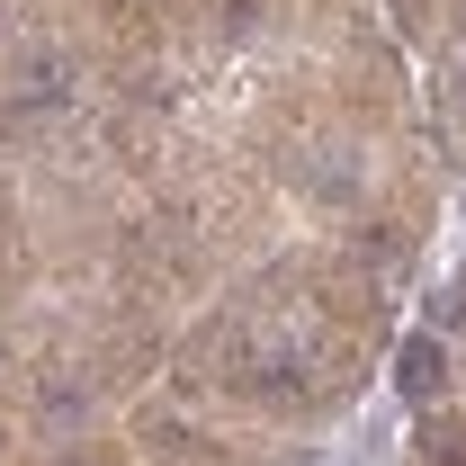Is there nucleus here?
Masks as SVG:
<instances>
[{"label":"nucleus","instance_id":"obj_1","mask_svg":"<svg viewBox=\"0 0 466 466\" xmlns=\"http://www.w3.org/2000/svg\"><path fill=\"white\" fill-rule=\"evenodd\" d=\"M431 359H440V350H431V341H412V350H404V386H412V395L431 386Z\"/></svg>","mask_w":466,"mask_h":466}]
</instances>
